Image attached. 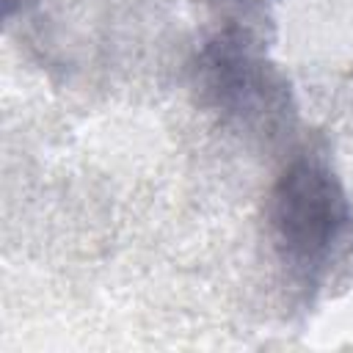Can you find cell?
Listing matches in <instances>:
<instances>
[{"instance_id":"obj_1","label":"cell","mask_w":353,"mask_h":353,"mask_svg":"<svg viewBox=\"0 0 353 353\" xmlns=\"http://www.w3.org/2000/svg\"><path fill=\"white\" fill-rule=\"evenodd\" d=\"M268 232L287 279L325 295L353 265V199L323 154H298L268 196Z\"/></svg>"},{"instance_id":"obj_2","label":"cell","mask_w":353,"mask_h":353,"mask_svg":"<svg viewBox=\"0 0 353 353\" xmlns=\"http://www.w3.org/2000/svg\"><path fill=\"white\" fill-rule=\"evenodd\" d=\"M193 85L221 124L251 141H279L295 124L287 74L243 28H223L201 41L193 58Z\"/></svg>"},{"instance_id":"obj_3","label":"cell","mask_w":353,"mask_h":353,"mask_svg":"<svg viewBox=\"0 0 353 353\" xmlns=\"http://www.w3.org/2000/svg\"><path fill=\"white\" fill-rule=\"evenodd\" d=\"M240 3H259V0H240Z\"/></svg>"}]
</instances>
